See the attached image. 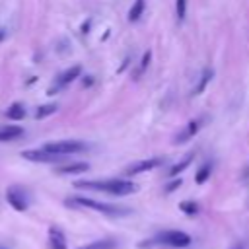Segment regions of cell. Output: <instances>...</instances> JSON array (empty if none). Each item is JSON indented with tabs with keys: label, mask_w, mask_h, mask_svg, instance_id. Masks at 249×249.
<instances>
[{
	"label": "cell",
	"mask_w": 249,
	"mask_h": 249,
	"mask_svg": "<svg viewBox=\"0 0 249 249\" xmlns=\"http://www.w3.org/2000/svg\"><path fill=\"white\" fill-rule=\"evenodd\" d=\"M74 187L86 191H101L115 196H126L138 191V185L128 179H86V181H76Z\"/></svg>",
	"instance_id": "6da1fadb"
},
{
	"label": "cell",
	"mask_w": 249,
	"mask_h": 249,
	"mask_svg": "<svg viewBox=\"0 0 249 249\" xmlns=\"http://www.w3.org/2000/svg\"><path fill=\"white\" fill-rule=\"evenodd\" d=\"M66 206H72V208H89V210L101 212L105 216H126V214H130V210L124 208V206H117V204L93 200V198H88V196H72V198H66Z\"/></svg>",
	"instance_id": "7a4b0ae2"
},
{
	"label": "cell",
	"mask_w": 249,
	"mask_h": 249,
	"mask_svg": "<svg viewBox=\"0 0 249 249\" xmlns=\"http://www.w3.org/2000/svg\"><path fill=\"white\" fill-rule=\"evenodd\" d=\"M156 243L175 247V249H183V247H189L193 243V237L189 233L181 231V230H165V231H160L156 235Z\"/></svg>",
	"instance_id": "3957f363"
},
{
	"label": "cell",
	"mask_w": 249,
	"mask_h": 249,
	"mask_svg": "<svg viewBox=\"0 0 249 249\" xmlns=\"http://www.w3.org/2000/svg\"><path fill=\"white\" fill-rule=\"evenodd\" d=\"M47 152L56 154V156H72L88 150V144L82 140H58V142H49L43 146Z\"/></svg>",
	"instance_id": "277c9868"
},
{
	"label": "cell",
	"mask_w": 249,
	"mask_h": 249,
	"mask_svg": "<svg viewBox=\"0 0 249 249\" xmlns=\"http://www.w3.org/2000/svg\"><path fill=\"white\" fill-rule=\"evenodd\" d=\"M6 200L16 212H25L29 208V195L19 185H12L6 189Z\"/></svg>",
	"instance_id": "5b68a950"
},
{
	"label": "cell",
	"mask_w": 249,
	"mask_h": 249,
	"mask_svg": "<svg viewBox=\"0 0 249 249\" xmlns=\"http://www.w3.org/2000/svg\"><path fill=\"white\" fill-rule=\"evenodd\" d=\"M21 158L23 160H29V161H35V163H56L62 156L51 154L45 148H35V150H23L21 152Z\"/></svg>",
	"instance_id": "8992f818"
},
{
	"label": "cell",
	"mask_w": 249,
	"mask_h": 249,
	"mask_svg": "<svg viewBox=\"0 0 249 249\" xmlns=\"http://www.w3.org/2000/svg\"><path fill=\"white\" fill-rule=\"evenodd\" d=\"M161 163H163V160H161V158H148V160H140V161L130 163V165L124 169V175H128V177H132V175H140V173H144V171H152V169L160 167Z\"/></svg>",
	"instance_id": "52a82bcc"
},
{
	"label": "cell",
	"mask_w": 249,
	"mask_h": 249,
	"mask_svg": "<svg viewBox=\"0 0 249 249\" xmlns=\"http://www.w3.org/2000/svg\"><path fill=\"white\" fill-rule=\"evenodd\" d=\"M80 74H82V66H80V64H74V66L66 68L64 72H60V74H58V78H56L54 88H51V89H49V95H53V91H58L60 88H64V86L72 84L76 78H80Z\"/></svg>",
	"instance_id": "ba28073f"
},
{
	"label": "cell",
	"mask_w": 249,
	"mask_h": 249,
	"mask_svg": "<svg viewBox=\"0 0 249 249\" xmlns=\"http://www.w3.org/2000/svg\"><path fill=\"white\" fill-rule=\"evenodd\" d=\"M200 126H202V119H193V121H189V123L183 126V130L173 138V142H175V144H185V142H189L191 138H195V134L200 130Z\"/></svg>",
	"instance_id": "9c48e42d"
},
{
	"label": "cell",
	"mask_w": 249,
	"mask_h": 249,
	"mask_svg": "<svg viewBox=\"0 0 249 249\" xmlns=\"http://www.w3.org/2000/svg\"><path fill=\"white\" fill-rule=\"evenodd\" d=\"M88 169H89L88 161H72V163L58 165L54 169V173H58V175H78V173H86Z\"/></svg>",
	"instance_id": "30bf717a"
},
{
	"label": "cell",
	"mask_w": 249,
	"mask_h": 249,
	"mask_svg": "<svg viewBox=\"0 0 249 249\" xmlns=\"http://www.w3.org/2000/svg\"><path fill=\"white\" fill-rule=\"evenodd\" d=\"M49 245H51V249H68L66 235L60 228H56V226L49 228Z\"/></svg>",
	"instance_id": "8fae6325"
},
{
	"label": "cell",
	"mask_w": 249,
	"mask_h": 249,
	"mask_svg": "<svg viewBox=\"0 0 249 249\" xmlns=\"http://www.w3.org/2000/svg\"><path fill=\"white\" fill-rule=\"evenodd\" d=\"M21 136H23V128L21 126L8 124V126L0 128V142H14V140H18Z\"/></svg>",
	"instance_id": "7c38bea8"
},
{
	"label": "cell",
	"mask_w": 249,
	"mask_h": 249,
	"mask_svg": "<svg viewBox=\"0 0 249 249\" xmlns=\"http://www.w3.org/2000/svg\"><path fill=\"white\" fill-rule=\"evenodd\" d=\"M212 76H214V70H212V68H204V70L200 72V76H198V82H196V86L193 88L191 95H200V93L206 89V86L210 84Z\"/></svg>",
	"instance_id": "4fadbf2b"
},
{
	"label": "cell",
	"mask_w": 249,
	"mask_h": 249,
	"mask_svg": "<svg viewBox=\"0 0 249 249\" xmlns=\"http://www.w3.org/2000/svg\"><path fill=\"white\" fill-rule=\"evenodd\" d=\"M4 115H6L10 121H21V119L25 117V107H23V103L16 101V103H12V105L4 111Z\"/></svg>",
	"instance_id": "5bb4252c"
},
{
	"label": "cell",
	"mask_w": 249,
	"mask_h": 249,
	"mask_svg": "<svg viewBox=\"0 0 249 249\" xmlns=\"http://www.w3.org/2000/svg\"><path fill=\"white\" fill-rule=\"evenodd\" d=\"M78 249H117V241L115 239H95L86 245H80Z\"/></svg>",
	"instance_id": "9a60e30c"
},
{
	"label": "cell",
	"mask_w": 249,
	"mask_h": 249,
	"mask_svg": "<svg viewBox=\"0 0 249 249\" xmlns=\"http://www.w3.org/2000/svg\"><path fill=\"white\" fill-rule=\"evenodd\" d=\"M210 173H212V163H210V161H204V163L196 169V173H195V183H196V185H204V183L210 179Z\"/></svg>",
	"instance_id": "2e32d148"
},
{
	"label": "cell",
	"mask_w": 249,
	"mask_h": 249,
	"mask_svg": "<svg viewBox=\"0 0 249 249\" xmlns=\"http://www.w3.org/2000/svg\"><path fill=\"white\" fill-rule=\"evenodd\" d=\"M191 161H193V154H189V156H185L181 161H177V163H173L171 167H169V171H167V175L169 177H177L179 173H183L189 165H191Z\"/></svg>",
	"instance_id": "e0dca14e"
},
{
	"label": "cell",
	"mask_w": 249,
	"mask_h": 249,
	"mask_svg": "<svg viewBox=\"0 0 249 249\" xmlns=\"http://www.w3.org/2000/svg\"><path fill=\"white\" fill-rule=\"evenodd\" d=\"M144 10H146V2L144 0H134V4L128 10V21H138L140 16L144 14Z\"/></svg>",
	"instance_id": "ac0fdd59"
},
{
	"label": "cell",
	"mask_w": 249,
	"mask_h": 249,
	"mask_svg": "<svg viewBox=\"0 0 249 249\" xmlns=\"http://www.w3.org/2000/svg\"><path fill=\"white\" fill-rule=\"evenodd\" d=\"M150 60H152V51H146L144 54H142V58H140V64H138V68H136V72H134V80H138L146 70H148V66H150Z\"/></svg>",
	"instance_id": "d6986e66"
},
{
	"label": "cell",
	"mask_w": 249,
	"mask_h": 249,
	"mask_svg": "<svg viewBox=\"0 0 249 249\" xmlns=\"http://www.w3.org/2000/svg\"><path fill=\"white\" fill-rule=\"evenodd\" d=\"M58 107H56V103H45V105H41V107H37V111H35V119H45V117H49V115H53L54 111H56Z\"/></svg>",
	"instance_id": "ffe728a7"
},
{
	"label": "cell",
	"mask_w": 249,
	"mask_h": 249,
	"mask_svg": "<svg viewBox=\"0 0 249 249\" xmlns=\"http://www.w3.org/2000/svg\"><path fill=\"white\" fill-rule=\"evenodd\" d=\"M179 210L183 214H187V216H195L198 212V204L195 200H181L179 202Z\"/></svg>",
	"instance_id": "44dd1931"
},
{
	"label": "cell",
	"mask_w": 249,
	"mask_h": 249,
	"mask_svg": "<svg viewBox=\"0 0 249 249\" xmlns=\"http://www.w3.org/2000/svg\"><path fill=\"white\" fill-rule=\"evenodd\" d=\"M175 16L177 21H183L187 16V0H175Z\"/></svg>",
	"instance_id": "7402d4cb"
},
{
	"label": "cell",
	"mask_w": 249,
	"mask_h": 249,
	"mask_svg": "<svg viewBox=\"0 0 249 249\" xmlns=\"http://www.w3.org/2000/svg\"><path fill=\"white\" fill-rule=\"evenodd\" d=\"M181 185H183V179H181V177H173V181H169V183L165 185V189H163V191H165V193L169 195V193L177 191V189H179Z\"/></svg>",
	"instance_id": "603a6c76"
},
{
	"label": "cell",
	"mask_w": 249,
	"mask_h": 249,
	"mask_svg": "<svg viewBox=\"0 0 249 249\" xmlns=\"http://www.w3.org/2000/svg\"><path fill=\"white\" fill-rule=\"evenodd\" d=\"M89 25H91V19H88V21H84L82 23V27H80V31L86 35V33H89Z\"/></svg>",
	"instance_id": "cb8c5ba5"
},
{
	"label": "cell",
	"mask_w": 249,
	"mask_h": 249,
	"mask_svg": "<svg viewBox=\"0 0 249 249\" xmlns=\"http://www.w3.org/2000/svg\"><path fill=\"white\" fill-rule=\"evenodd\" d=\"M128 62H130V58H128V56H124V60H123V64H121V66L117 68V74H121V72H123V70H124V68L128 66Z\"/></svg>",
	"instance_id": "d4e9b609"
},
{
	"label": "cell",
	"mask_w": 249,
	"mask_h": 249,
	"mask_svg": "<svg viewBox=\"0 0 249 249\" xmlns=\"http://www.w3.org/2000/svg\"><path fill=\"white\" fill-rule=\"evenodd\" d=\"M91 84H93V78H91V76H86V78H84V82H82V86H84V88H88V86H91Z\"/></svg>",
	"instance_id": "484cf974"
},
{
	"label": "cell",
	"mask_w": 249,
	"mask_h": 249,
	"mask_svg": "<svg viewBox=\"0 0 249 249\" xmlns=\"http://www.w3.org/2000/svg\"><path fill=\"white\" fill-rule=\"evenodd\" d=\"M6 39V29H0V43Z\"/></svg>",
	"instance_id": "4316f807"
},
{
	"label": "cell",
	"mask_w": 249,
	"mask_h": 249,
	"mask_svg": "<svg viewBox=\"0 0 249 249\" xmlns=\"http://www.w3.org/2000/svg\"><path fill=\"white\" fill-rule=\"evenodd\" d=\"M231 249H243V245H241V243H237V245H233Z\"/></svg>",
	"instance_id": "83f0119b"
},
{
	"label": "cell",
	"mask_w": 249,
	"mask_h": 249,
	"mask_svg": "<svg viewBox=\"0 0 249 249\" xmlns=\"http://www.w3.org/2000/svg\"><path fill=\"white\" fill-rule=\"evenodd\" d=\"M0 249H8V247H6V245H2V243H0Z\"/></svg>",
	"instance_id": "f1b7e54d"
}]
</instances>
